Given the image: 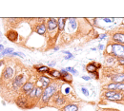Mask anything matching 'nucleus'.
<instances>
[{"label":"nucleus","instance_id":"f257e3e1","mask_svg":"<svg viewBox=\"0 0 124 111\" xmlns=\"http://www.w3.org/2000/svg\"><path fill=\"white\" fill-rule=\"evenodd\" d=\"M112 53L118 58L124 57V46L119 44H113L112 45Z\"/></svg>","mask_w":124,"mask_h":111},{"label":"nucleus","instance_id":"f03ea898","mask_svg":"<svg viewBox=\"0 0 124 111\" xmlns=\"http://www.w3.org/2000/svg\"><path fill=\"white\" fill-rule=\"evenodd\" d=\"M56 90V88L55 85H49V86L46 88V89H45L44 93H43L42 101H43L44 103H47V102L49 101V99L51 98V96L55 93Z\"/></svg>","mask_w":124,"mask_h":111},{"label":"nucleus","instance_id":"7ed1b4c3","mask_svg":"<svg viewBox=\"0 0 124 111\" xmlns=\"http://www.w3.org/2000/svg\"><path fill=\"white\" fill-rule=\"evenodd\" d=\"M57 24H58V22L56 18H50L48 21V29L50 31H53L57 27Z\"/></svg>","mask_w":124,"mask_h":111},{"label":"nucleus","instance_id":"20e7f679","mask_svg":"<svg viewBox=\"0 0 124 111\" xmlns=\"http://www.w3.org/2000/svg\"><path fill=\"white\" fill-rule=\"evenodd\" d=\"M7 38L12 42H16L18 38V33L15 31H10L7 32Z\"/></svg>","mask_w":124,"mask_h":111},{"label":"nucleus","instance_id":"39448f33","mask_svg":"<svg viewBox=\"0 0 124 111\" xmlns=\"http://www.w3.org/2000/svg\"><path fill=\"white\" fill-rule=\"evenodd\" d=\"M113 39H114L115 42H117V43L124 44V33L117 32V33L114 34V36H113Z\"/></svg>","mask_w":124,"mask_h":111},{"label":"nucleus","instance_id":"423d86ee","mask_svg":"<svg viewBox=\"0 0 124 111\" xmlns=\"http://www.w3.org/2000/svg\"><path fill=\"white\" fill-rule=\"evenodd\" d=\"M61 77H62V80L66 83H72L73 81V78H72V75L68 74L66 72V70H62L61 71Z\"/></svg>","mask_w":124,"mask_h":111},{"label":"nucleus","instance_id":"0eeeda50","mask_svg":"<svg viewBox=\"0 0 124 111\" xmlns=\"http://www.w3.org/2000/svg\"><path fill=\"white\" fill-rule=\"evenodd\" d=\"M77 110H78V106L74 103H70L66 105L63 109V111H77Z\"/></svg>","mask_w":124,"mask_h":111},{"label":"nucleus","instance_id":"6e6552de","mask_svg":"<svg viewBox=\"0 0 124 111\" xmlns=\"http://www.w3.org/2000/svg\"><path fill=\"white\" fill-rule=\"evenodd\" d=\"M34 89V84L32 83H26L23 85V91L25 93H29L30 91H32Z\"/></svg>","mask_w":124,"mask_h":111},{"label":"nucleus","instance_id":"1a4fd4ad","mask_svg":"<svg viewBox=\"0 0 124 111\" xmlns=\"http://www.w3.org/2000/svg\"><path fill=\"white\" fill-rule=\"evenodd\" d=\"M113 81L116 84H122V82H124V74H118V75H115L113 77Z\"/></svg>","mask_w":124,"mask_h":111},{"label":"nucleus","instance_id":"9d476101","mask_svg":"<svg viewBox=\"0 0 124 111\" xmlns=\"http://www.w3.org/2000/svg\"><path fill=\"white\" fill-rule=\"evenodd\" d=\"M22 82H23V75H18V76L15 78L14 82H13V86H14V88H16V87H18L19 85H21V84H22Z\"/></svg>","mask_w":124,"mask_h":111},{"label":"nucleus","instance_id":"9b49d317","mask_svg":"<svg viewBox=\"0 0 124 111\" xmlns=\"http://www.w3.org/2000/svg\"><path fill=\"white\" fill-rule=\"evenodd\" d=\"M3 75H4V78H5V79H10V78H12V76H13V69H12L11 68H7V69H5Z\"/></svg>","mask_w":124,"mask_h":111},{"label":"nucleus","instance_id":"f8f14e48","mask_svg":"<svg viewBox=\"0 0 124 111\" xmlns=\"http://www.w3.org/2000/svg\"><path fill=\"white\" fill-rule=\"evenodd\" d=\"M96 69H97V68L95 66V64H89V65H87V68H86L87 71L90 72V73H94L95 70H96Z\"/></svg>","mask_w":124,"mask_h":111},{"label":"nucleus","instance_id":"ddd939ff","mask_svg":"<svg viewBox=\"0 0 124 111\" xmlns=\"http://www.w3.org/2000/svg\"><path fill=\"white\" fill-rule=\"evenodd\" d=\"M35 31L38 33V34H44L45 33V31H46V28H45V26L42 24V25H40V26H38L37 28H36V30H35Z\"/></svg>","mask_w":124,"mask_h":111},{"label":"nucleus","instance_id":"4468645a","mask_svg":"<svg viewBox=\"0 0 124 111\" xmlns=\"http://www.w3.org/2000/svg\"><path fill=\"white\" fill-rule=\"evenodd\" d=\"M65 18H59L58 19V29H59V31H63V29H64V26H65Z\"/></svg>","mask_w":124,"mask_h":111},{"label":"nucleus","instance_id":"2eb2a0df","mask_svg":"<svg viewBox=\"0 0 124 111\" xmlns=\"http://www.w3.org/2000/svg\"><path fill=\"white\" fill-rule=\"evenodd\" d=\"M122 98H123V95L120 94V93H118V92H116L113 97L108 98V99H109V100H112V101H116V100H121Z\"/></svg>","mask_w":124,"mask_h":111},{"label":"nucleus","instance_id":"dca6fc26","mask_svg":"<svg viewBox=\"0 0 124 111\" xmlns=\"http://www.w3.org/2000/svg\"><path fill=\"white\" fill-rule=\"evenodd\" d=\"M16 103L17 105H19L20 107H23L26 105V100H25L24 98H19L17 101H16Z\"/></svg>","mask_w":124,"mask_h":111},{"label":"nucleus","instance_id":"f3484780","mask_svg":"<svg viewBox=\"0 0 124 111\" xmlns=\"http://www.w3.org/2000/svg\"><path fill=\"white\" fill-rule=\"evenodd\" d=\"M50 75L53 76V77H55V78H56V79L61 78V73H60L59 71H56V70H53V71H51V72H50Z\"/></svg>","mask_w":124,"mask_h":111},{"label":"nucleus","instance_id":"a211bd4d","mask_svg":"<svg viewBox=\"0 0 124 111\" xmlns=\"http://www.w3.org/2000/svg\"><path fill=\"white\" fill-rule=\"evenodd\" d=\"M116 86H117V84H116V83L110 84L108 85V89H110L111 91H115V90H116Z\"/></svg>","mask_w":124,"mask_h":111},{"label":"nucleus","instance_id":"6ab92c4d","mask_svg":"<svg viewBox=\"0 0 124 111\" xmlns=\"http://www.w3.org/2000/svg\"><path fill=\"white\" fill-rule=\"evenodd\" d=\"M70 24L72 25V28L73 30L77 28V22H76V19L74 18H70Z\"/></svg>","mask_w":124,"mask_h":111},{"label":"nucleus","instance_id":"aec40b11","mask_svg":"<svg viewBox=\"0 0 124 111\" xmlns=\"http://www.w3.org/2000/svg\"><path fill=\"white\" fill-rule=\"evenodd\" d=\"M38 71H40V72H49L50 69H49V68H47V66H41V68H38Z\"/></svg>","mask_w":124,"mask_h":111},{"label":"nucleus","instance_id":"412c9836","mask_svg":"<svg viewBox=\"0 0 124 111\" xmlns=\"http://www.w3.org/2000/svg\"><path fill=\"white\" fill-rule=\"evenodd\" d=\"M116 90H120V91H124V84H117L116 86Z\"/></svg>","mask_w":124,"mask_h":111},{"label":"nucleus","instance_id":"4be33fe9","mask_svg":"<svg viewBox=\"0 0 124 111\" xmlns=\"http://www.w3.org/2000/svg\"><path fill=\"white\" fill-rule=\"evenodd\" d=\"M115 93H116V91H108V92H106V93H105V96H106V97L111 98V97H113Z\"/></svg>","mask_w":124,"mask_h":111},{"label":"nucleus","instance_id":"5701e85b","mask_svg":"<svg viewBox=\"0 0 124 111\" xmlns=\"http://www.w3.org/2000/svg\"><path fill=\"white\" fill-rule=\"evenodd\" d=\"M40 81H42L43 83H46V84H50V82H51L49 78H46V77H44V76H42V77L40 78Z\"/></svg>","mask_w":124,"mask_h":111},{"label":"nucleus","instance_id":"b1692460","mask_svg":"<svg viewBox=\"0 0 124 111\" xmlns=\"http://www.w3.org/2000/svg\"><path fill=\"white\" fill-rule=\"evenodd\" d=\"M13 49H7V50H5L3 52H2V54H0V57H1L2 55H4V54H6V53H11V52H13Z\"/></svg>","mask_w":124,"mask_h":111},{"label":"nucleus","instance_id":"393cba45","mask_svg":"<svg viewBox=\"0 0 124 111\" xmlns=\"http://www.w3.org/2000/svg\"><path fill=\"white\" fill-rule=\"evenodd\" d=\"M41 94H42L41 88H36V94H35V97H36V98H39Z\"/></svg>","mask_w":124,"mask_h":111},{"label":"nucleus","instance_id":"a878e982","mask_svg":"<svg viewBox=\"0 0 124 111\" xmlns=\"http://www.w3.org/2000/svg\"><path fill=\"white\" fill-rule=\"evenodd\" d=\"M35 94H36V88H34V89L31 91V93H30V97L34 98V97H35Z\"/></svg>","mask_w":124,"mask_h":111},{"label":"nucleus","instance_id":"bb28decb","mask_svg":"<svg viewBox=\"0 0 124 111\" xmlns=\"http://www.w3.org/2000/svg\"><path fill=\"white\" fill-rule=\"evenodd\" d=\"M67 70H68V71H71V72H72V73H73V74L77 73V71L76 69H72V68H67Z\"/></svg>","mask_w":124,"mask_h":111},{"label":"nucleus","instance_id":"cd10ccee","mask_svg":"<svg viewBox=\"0 0 124 111\" xmlns=\"http://www.w3.org/2000/svg\"><path fill=\"white\" fill-rule=\"evenodd\" d=\"M82 92H83V94H84V95H86V96H88V95H89V92H88V90L86 89V88H84V87L82 88Z\"/></svg>","mask_w":124,"mask_h":111},{"label":"nucleus","instance_id":"c85d7f7f","mask_svg":"<svg viewBox=\"0 0 124 111\" xmlns=\"http://www.w3.org/2000/svg\"><path fill=\"white\" fill-rule=\"evenodd\" d=\"M118 63H119L120 65H124V57L118 58Z\"/></svg>","mask_w":124,"mask_h":111},{"label":"nucleus","instance_id":"c756f323","mask_svg":"<svg viewBox=\"0 0 124 111\" xmlns=\"http://www.w3.org/2000/svg\"><path fill=\"white\" fill-rule=\"evenodd\" d=\"M113 20H114V19H109V18H104V21H106V22H108V23H110V22H113Z\"/></svg>","mask_w":124,"mask_h":111},{"label":"nucleus","instance_id":"7c9ffc66","mask_svg":"<svg viewBox=\"0 0 124 111\" xmlns=\"http://www.w3.org/2000/svg\"><path fill=\"white\" fill-rule=\"evenodd\" d=\"M82 78H83L84 80H87V81H88V80H90V77H88V76H83Z\"/></svg>","mask_w":124,"mask_h":111},{"label":"nucleus","instance_id":"2f4dec72","mask_svg":"<svg viewBox=\"0 0 124 111\" xmlns=\"http://www.w3.org/2000/svg\"><path fill=\"white\" fill-rule=\"evenodd\" d=\"M4 49V47H3V45H0V51H1L2 50Z\"/></svg>","mask_w":124,"mask_h":111},{"label":"nucleus","instance_id":"473e14b6","mask_svg":"<svg viewBox=\"0 0 124 111\" xmlns=\"http://www.w3.org/2000/svg\"><path fill=\"white\" fill-rule=\"evenodd\" d=\"M98 49H100V50L103 49V46H102V45H99V46H98Z\"/></svg>","mask_w":124,"mask_h":111},{"label":"nucleus","instance_id":"72a5a7b5","mask_svg":"<svg viewBox=\"0 0 124 111\" xmlns=\"http://www.w3.org/2000/svg\"><path fill=\"white\" fill-rule=\"evenodd\" d=\"M0 37H1V32H0Z\"/></svg>","mask_w":124,"mask_h":111}]
</instances>
